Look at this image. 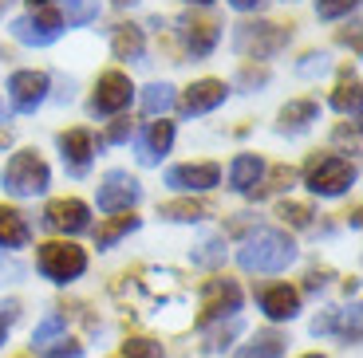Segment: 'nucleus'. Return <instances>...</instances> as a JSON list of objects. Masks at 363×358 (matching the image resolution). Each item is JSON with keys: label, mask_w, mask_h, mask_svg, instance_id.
I'll use <instances>...</instances> for the list:
<instances>
[{"label": "nucleus", "mask_w": 363, "mask_h": 358, "mask_svg": "<svg viewBox=\"0 0 363 358\" xmlns=\"http://www.w3.org/2000/svg\"><path fill=\"white\" fill-rule=\"evenodd\" d=\"M292 260H296V241L289 233H281V229H257L237 248V264L245 272H261V276L284 272Z\"/></svg>", "instance_id": "f257e3e1"}, {"label": "nucleus", "mask_w": 363, "mask_h": 358, "mask_svg": "<svg viewBox=\"0 0 363 358\" xmlns=\"http://www.w3.org/2000/svg\"><path fill=\"white\" fill-rule=\"evenodd\" d=\"M0 181H4V193H12V197H40L52 185V170L36 150H20L9 158Z\"/></svg>", "instance_id": "f03ea898"}, {"label": "nucleus", "mask_w": 363, "mask_h": 358, "mask_svg": "<svg viewBox=\"0 0 363 358\" xmlns=\"http://www.w3.org/2000/svg\"><path fill=\"white\" fill-rule=\"evenodd\" d=\"M304 185L316 197H340L355 185V166L340 154H312L304 166Z\"/></svg>", "instance_id": "7ed1b4c3"}, {"label": "nucleus", "mask_w": 363, "mask_h": 358, "mask_svg": "<svg viewBox=\"0 0 363 358\" xmlns=\"http://www.w3.org/2000/svg\"><path fill=\"white\" fill-rule=\"evenodd\" d=\"M289 40H292V28L269 24V20H245V24L233 28V47L245 59H269L281 47H289Z\"/></svg>", "instance_id": "20e7f679"}, {"label": "nucleus", "mask_w": 363, "mask_h": 358, "mask_svg": "<svg viewBox=\"0 0 363 358\" xmlns=\"http://www.w3.org/2000/svg\"><path fill=\"white\" fill-rule=\"evenodd\" d=\"M36 268L44 279H52V284H75V279L87 272V252L79 248V244L72 241H52V244H40L36 252Z\"/></svg>", "instance_id": "39448f33"}, {"label": "nucleus", "mask_w": 363, "mask_h": 358, "mask_svg": "<svg viewBox=\"0 0 363 358\" xmlns=\"http://www.w3.org/2000/svg\"><path fill=\"white\" fill-rule=\"evenodd\" d=\"M64 12H55V8H32L28 16L12 20V36L20 40V44L28 47H48L55 44V40L64 36Z\"/></svg>", "instance_id": "423d86ee"}, {"label": "nucleus", "mask_w": 363, "mask_h": 358, "mask_svg": "<svg viewBox=\"0 0 363 358\" xmlns=\"http://www.w3.org/2000/svg\"><path fill=\"white\" fill-rule=\"evenodd\" d=\"M135 99V87L123 71H103L95 79V95H91V115L103 118V115H123Z\"/></svg>", "instance_id": "0eeeda50"}, {"label": "nucleus", "mask_w": 363, "mask_h": 358, "mask_svg": "<svg viewBox=\"0 0 363 358\" xmlns=\"http://www.w3.org/2000/svg\"><path fill=\"white\" fill-rule=\"evenodd\" d=\"M138 201H143V185L127 170H111L99 181V209L103 213H130Z\"/></svg>", "instance_id": "6e6552de"}, {"label": "nucleus", "mask_w": 363, "mask_h": 358, "mask_svg": "<svg viewBox=\"0 0 363 358\" xmlns=\"http://www.w3.org/2000/svg\"><path fill=\"white\" fill-rule=\"evenodd\" d=\"M241 311V287H237V279H209L206 287H201V315L198 323H213V319H233V315Z\"/></svg>", "instance_id": "1a4fd4ad"}, {"label": "nucleus", "mask_w": 363, "mask_h": 358, "mask_svg": "<svg viewBox=\"0 0 363 358\" xmlns=\"http://www.w3.org/2000/svg\"><path fill=\"white\" fill-rule=\"evenodd\" d=\"M44 224L52 233L79 236L91 229V209L83 205L79 197H55V201H48V209H44Z\"/></svg>", "instance_id": "9d476101"}, {"label": "nucleus", "mask_w": 363, "mask_h": 358, "mask_svg": "<svg viewBox=\"0 0 363 358\" xmlns=\"http://www.w3.org/2000/svg\"><path fill=\"white\" fill-rule=\"evenodd\" d=\"M48 87H52V79H48L44 71H12L9 75L12 110H20V115H36V107L48 99Z\"/></svg>", "instance_id": "9b49d317"}, {"label": "nucleus", "mask_w": 363, "mask_h": 358, "mask_svg": "<svg viewBox=\"0 0 363 358\" xmlns=\"http://www.w3.org/2000/svg\"><path fill=\"white\" fill-rule=\"evenodd\" d=\"M221 181V166L213 161H186V166H170L166 170V185L178 193H209Z\"/></svg>", "instance_id": "f8f14e48"}, {"label": "nucleus", "mask_w": 363, "mask_h": 358, "mask_svg": "<svg viewBox=\"0 0 363 358\" xmlns=\"http://www.w3.org/2000/svg\"><path fill=\"white\" fill-rule=\"evenodd\" d=\"M178 32H182V44H186V52L194 55V59H206L213 47H218L221 40V24L213 16H182L178 20Z\"/></svg>", "instance_id": "ddd939ff"}, {"label": "nucleus", "mask_w": 363, "mask_h": 358, "mask_svg": "<svg viewBox=\"0 0 363 358\" xmlns=\"http://www.w3.org/2000/svg\"><path fill=\"white\" fill-rule=\"evenodd\" d=\"M170 146H174V122H166V118L162 122H146L135 134V150L143 166H158L170 154Z\"/></svg>", "instance_id": "4468645a"}, {"label": "nucleus", "mask_w": 363, "mask_h": 358, "mask_svg": "<svg viewBox=\"0 0 363 358\" xmlns=\"http://www.w3.org/2000/svg\"><path fill=\"white\" fill-rule=\"evenodd\" d=\"M60 154H64L67 173L83 178L91 170V158H95V138H91V130H67V134H60Z\"/></svg>", "instance_id": "2eb2a0df"}, {"label": "nucleus", "mask_w": 363, "mask_h": 358, "mask_svg": "<svg viewBox=\"0 0 363 358\" xmlns=\"http://www.w3.org/2000/svg\"><path fill=\"white\" fill-rule=\"evenodd\" d=\"M225 95L229 87L221 79H198L182 95V115H209V110H218L225 103Z\"/></svg>", "instance_id": "dca6fc26"}, {"label": "nucleus", "mask_w": 363, "mask_h": 358, "mask_svg": "<svg viewBox=\"0 0 363 358\" xmlns=\"http://www.w3.org/2000/svg\"><path fill=\"white\" fill-rule=\"evenodd\" d=\"M261 311L269 315L272 323H284V319H296L300 311V291L289 284H272L261 291Z\"/></svg>", "instance_id": "f3484780"}, {"label": "nucleus", "mask_w": 363, "mask_h": 358, "mask_svg": "<svg viewBox=\"0 0 363 358\" xmlns=\"http://www.w3.org/2000/svg\"><path fill=\"white\" fill-rule=\"evenodd\" d=\"M261 178H264V161L257 154H237L233 166H229V189H237V193H253L261 185Z\"/></svg>", "instance_id": "a211bd4d"}, {"label": "nucleus", "mask_w": 363, "mask_h": 358, "mask_svg": "<svg viewBox=\"0 0 363 358\" xmlns=\"http://www.w3.org/2000/svg\"><path fill=\"white\" fill-rule=\"evenodd\" d=\"M28 241H32V229H28L24 213H20V209L0 205V252H9V248H24Z\"/></svg>", "instance_id": "6ab92c4d"}, {"label": "nucleus", "mask_w": 363, "mask_h": 358, "mask_svg": "<svg viewBox=\"0 0 363 358\" xmlns=\"http://www.w3.org/2000/svg\"><path fill=\"white\" fill-rule=\"evenodd\" d=\"M320 118V107L312 99H296V103H289V107L281 110V118H277V130L281 134H304L312 122Z\"/></svg>", "instance_id": "aec40b11"}, {"label": "nucleus", "mask_w": 363, "mask_h": 358, "mask_svg": "<svg viewBox=\"0 0 363 358\" xmlns=\"http://www.w3.org/2000/svg\"><path fill=\"white\" fill-rule=\"evenodd\" d=\"M111 52H115V59H123V63L143 59V52H146L143 28H135V24H118L115 32H111Z\"/></svg>", "instance_id": "412c9836"}, {"label": "nucleus", "mask_w": 363, "mask_h": 358, "mask_svg": "<svg viewBox=\"0 0 363 358\" xmlns=\"http://www.w3.org/2000/svg\"><path fill=\"white\" fill-rule=\"evenodd\" d=\"M138 224H143V221H138L135 213H115L107 224H99V233H95V244H99V248H115V244L123 241V236L135 233Z\"/></svg>", "instance_id": "4be33fe9"}, {"label": "nucleus", "mask_w": 363, "mask_h": 358, "mask_svg": "<svg viewBox=\"0 0 363 358\" xmlns=\"http://www.w3.org/2000/svg\"><path fill=\"white\" fill-rule=\"evenodd\" d=\"M284 354V335L281 331H257L245 347L237 350V358H281Z\"/></svg>", "instance_id": "5701e85b"}, {"label": "nucleus", "mask_w": 363, "mask_h": 358, "mask_svg": "<svg viewBox=\"0 0 363 358\" xmlns=\"http://www.w3.org/2000/svg\"><path fill=\"white\" fill-rule=\"evenodd\" d=\"M162 221H178V224H194V221H206L209 216V205L206 201H166L158 209Z\"/></svg>", "instance_id": "b1692460"}, {"label": "nucleus", "mask_w": 363, "mask_h": 358, "mask_svg": "<svg viewBox=\"0 0 363 358\" xmlns=\"http://www.w3.org/2000/svg\"><path fill=\"white\" fill-rule=\"evenodd\" d=\"M64 331H67V319H64L60 311H48L44 319L36 323V331H32V347H36V350H48L52 342L64 339Z\"/></svg>", "instance_id": "393cba45"}, {"label": "nucleus", "mask_w": 363, "mask_h": 358, "mask_svg": "<svg viewBox=\"0 0 363 358\" xmlns=\"http://www.w3.org/2000/svg\"><path fill=\"white\" fill-rule=\"evenodd\" d=\"M190 260H194V268H221L225 264V236H206L190 252Z\"/></svg>", "instance_id": "a878e982"}, {"label": "nucleus", "mask_w": 363, "mask_h": 358, "mask_svg": "<svg viewBox=\"0 0 363 358\" xmlns=\"http://www.w3.org/2000/svg\"><path fill=\"white\" fill-rule=\"evenodd\" d=\"M174 103H178V95H174L170 83H150V87L143 91V110L146 115H166V110H174Z\"/></svg>", "instance_id": "bb28decb"}, {"label": "nucleus", "mask_w": 363, "mask_h": 358, "mask_svg": "<svg viewBox=\"0 0 363 358\" xmlns=\"http://www.w3.org/2000/svg\"><path fill=\"white\" fill-rule=\"evenodd\" d=\"M332 107H336L340 115L359 118V79H355L352 71H347V75H344V83L336 87V95H332Z\"/></svg>", "instance_id": "cd10ccee"}, {"label": "nucleus", "mask_w": 363, "mask_h": 358, "mask_svg": "<svg viewBox=\"0 0 363 358\" xmlns=\"http://www.w3.org/2000/svg\"><path fill=\"white\" fill-rule=\"evenodd\" d=\"M328 71H332V55L328 52H308L304 59L296 63L300 79H320V75H328Z\"/></svg>", "instance_id": "c85d7f7f"}, {"label": "nucleus", "mask_w": 363, "mask_h": 358, "mask_svg": "<svg viewBox=\"0 0 363 358\" xmlns=\"http://www.w3.org/2000/svg\"><path fill=\"white\" fill-rule=\"evenodd\" d=\"M95 16H99V4H95V0H67V16H64V24L83 28V24H91Z\"/></svg>", "instance_id": "c756f323"}, {"label": "nucleus", "mask_w": 363, "mask_h": 358, "mask_svg": "<svg viewBox=\"0 0 363 358\" xmlns=\"http://www.w3.org/2000/svg\"><path fill=\"white\" fill-rule=\"evenodd\" d=\"M277 216H281L284 224H292V229H308V224H312V216H316V213H312L308 205H296V201H284V205L277 209Z\"/></svg>", "instance_id": "7c9ffc66"}, {"label": "nucleus", "mask_w": 363, "mask_h": 358, "mask_svg": "<svg viewBox=\"0 0 363 358\" xmlns=\"http://www.w3.org/2000/svg\"><path fill=\"white\" fill-rule=\"evenodd\" d=\"M123 358H166V354H162V342L155 339H127L123 342Z\"/></svg>", "instance_id": "2f4dec72"}, {"label": "nucleus", "mask_w": 363, "mask_h": 358, "mask_svg": "<svg viewBox=\"0 0 363 358\" xmlns=\"http://www.w3.org/2000/svg\"><path fill=\"white\" fill-rule=\"evenodd\" d=\"M355 4H359V0H316V16L320 20H340V16H347V12H355Z\"/></svg>", "instance_id": "473e14b6"}, {"label": "nucleus", "mask_w": 363, "mask_h": 358, "mask_svg": "<svg viewBox=\"0 0 363 358\" xmlns=\"http://www.w3.org/2000/svg\"><path fill=\"white\" fill-rule=\"evenodd\" d=\"M20 279H24V264H20L12 252H0V287L20 284Z\"/></svg>", "instance_id": "72a5a7b5"}, {"label": "nucleus", "mask_w": 363, "mask_h": 358, "mask_svg": "<svg viewBox=\"0 0 363 358\" xmlns=\"http://www.w3.org/2000/svg\"><path fill=\"white\" fill-rule=\"evenodd\" d=\"M336 331H340V339H344V342H359V307H352V311H340Z\"/></svg>", "instance_id": "f704fd0d"}, {"label": "nucleus", "mask_w": 363, "mask_h": 358, "mask_svg": "<svg viewBox=\"0 0 363 358\" xmlns=\"http://www.w3.org/2000/svg\"><path fill=\"white\" fill-rule=\"evenodd\" d=\"M241 327H245V323H241V319L233 315V319H229L225 327H221V331L213 335V339H209V350H225V347H233V339L241 335Z\"/></svg>", "instance_id": "c9c22d12"}, {"label": "nucleus", "mask_w": 363, "mask_h": 358, "mask_svg": "<svg viewBox=\"0 0 363 358\" xmlns=\"http://www.w3.org/2000/svg\"><path fill=\"white\" fill-rule=\"evenodd\" d=\"M130 134H135L130 118H115V122L107 126V134H103V146H118V142H127Z\"/></svg>", "instance_id": "e433bc0d"}, {"label": "nucleus", "mask_w": 363, "mask_h": 358, "mask_svg": "<svg viewBox=\"0 0 363 358\" xmlns=\"http://www.w3.org/2000/svg\"><path fill=\"white\" fill-rule=\"evenodd\" d=\"M16 319H20V304L9 299V304L0 307V347H4V339H9V331H12V323Z\"/></svg>", "instance_id": "4c0bfd02"}, {"label": "nucleus", "mask_w": 363, "mask_h": 358, "mask_svg": "<svg viewBox=\"0 0 363 358\" xmlns=\"http://www.w3.org/2000/svg\"><path fill=\"white\" fill-rule=\"evenodd\" d=\"M292 181H296V170H292V166H277V170H272V178H269V185L264 189H272V193H281V189H289Z\"/></svg>", "instance_id": "58836bf2"}, {"label": "nucleus", "mask_w": 363, "mask_h": 358, "mask_svg": "<svg viewBox=\"0 0 363 358\" xmlns=\"http://www.w3.org/2000/svg\"><path fill=\"white\" fill-rule=\"evenodd\" d=\"M83 354V342L75 339H60V347H48L44 358H79Z\"/></svg>", "instance_id": "ea45409f"}, {"label": "nucleus", "mask_w": 363, "mask_h": 358, "mask_svg": "<svg viewBox=\"0 0 363 358\" xmlns=\"http://www.w3.org/2000/svg\"><path fill=\"white\" fill-rule=\"evenodd\" d=\"M269 83V71H257V67H249V71H241V79H237V87H264Z\"/></svg>", "instance_id": "a19ab883"}, {"label": "nucleus", "mask_w": 363, "mask_h": 358, "mask_svg": "<svg viewBox=\"0 0 363 358\" xmlns=\"http://www.w3.org/2000/svg\"><path fill=\"white\" fill-rule=\"evenodd\" d=\"M55 99H60V103H72V99H75V83H72V79H60V91H55Z\"/></svg>", "instance_id": "79ce46f5"}, {"label": "nucleus", "mask_w": 363, "mask_h": 358, "mask_svg": "<svg viewBox=\"0 0 363 358\" xmlns=\"http://www.w3.org/2000/svg\"><path fill=\"white\" fill-rule=\"evenodd\" d=\"M237 12H253V8H261V0H229Z\"/></svg>", "instance_id": "37998d69"}, {"label": "nucleus", "mask_w": 363, "mask_h": 358, "mask_svg": "<svg viewBox=\"0 0 363 358\" xmlns=\"http://www.w3.org/2000/svg\"><path fill=\"white\" fill-rule=\"evenodd\" d=\"M111 4H115V8H135L138 0H111Z\"/></svg>", "instance_id": "c03bdc74"}, {"label": "nucleus", "mask_w": 363, "mask_h": 358, "mask_svg": "<svg viewBox=\"0 0 363 358\" xmlns=\"http://www.w3.org/2000/svg\"><path fill=\"white\" fill-rule=\"evenodd\" d=\"M0 122H9V107L4 103H0Z\"/></svg>", "instance_id": "a18cd8bd"}, {"label": "nucleus", "mask_w": 363, "mask_h": 358, "mask_svg": "<svg viewBox=\"0 0 363 358\" xmlns=\"http://www.w3.org/2000/svg\"><path fill=\"white\" fill-rule=\"evenodd\" d=\"M28 4H32V8H48V0H28Z\"/></svg>", "instance_id": "49530a36"}, {"label": "nucleus", "mask_w": 363, "mask_h": 358, "mask_svg": "<svg viewBox=\"0 0 363 358\" xmlns=\"http://www.w3.org/2000/svg\"><path fill=\"white\" fill-rule=\"evenodd\" d=\"M186 4H213V0H186Z\"/></svg>", "instance_id": "de8ad7c7"}, {"label": "nucleus", "mask_w": 363, "mask_h": 358, "mask_svg": "<svg viewBox=\"0 0 363 358\" xmlns=\"http://www.w3.org/2000/svg\"><path fill=\"white\" fill-rule=\"evenodd\" d=\"M4 8H9V0H0V16H4Z\"/></svg>", "instance_id": "09e8293b"}, {"label": "nucleus", "mask_w": 363, "mask_h": 358, "mask_svg": "<svg viewBox=\"0 0 363 358\" xmlns=\"http://www.w3.org/2000/svg\"><path fill=\"white\" fill-rule=\"evenodd\" d=\"M304 358H324V354H304Z\"/></svg>", "instance_id": "8fccbe9b"}]
</instances>
